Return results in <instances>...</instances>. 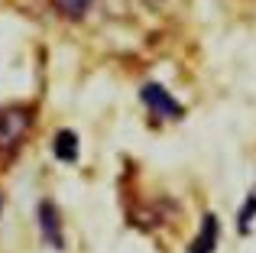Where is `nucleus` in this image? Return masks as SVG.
I'll use <instances>...</instances> for the list:
<instances>
[{"label":"nucleus","instance_id":"1","mask_svg":"<svg viewBox=\"0 0 256 253\" xmlns=\"http://www.w3.org/2000/svg\"><path fill=\"white\" fill-rule=\"evenodd\" d=\"M140 98H143V104L156 117H162V120H175V117H182V104L175 101L159 82H146L143 88H140Z\"/></svg>","mask_w":256,"mask_h":253},{"label":"nucleus","instance_id":"2","mask_svg":"<svg viewBox=\"0 0 256 253\" xmlns=\"http://www.w3.org/2000/svg\"><path fill=\"white\" fill-rule=\"evenodd\" d=\"M39 230H42V240H49L56 250L65 247L62 240V214H58V208L52 202H39Z\"/></svg>","mask_w":256,"mask_h":253},{"label":"nucleus","instance_id":"3","mask_svg":"<svg viewBox=\"0 0 256 253\" xmlns=\"http://www.w3.org/2000/svg\"><path fill=\"white\" fill-rule=\"evenodd\" d=\"M218 247V218L214 214H204V224L198 230V240L188 247V253H214Z\"/></svg>","mask_w":256,"mask_h":253},{"label":"nucleus","instance_id":"4","mask_svg":"<svg viewBox=\"0 0 256 253\" xmlns=\"http://www.w3.org/2000/svg\"><path fill=\"white\" fill-rule=\"evenodd\" d=\"M52 150H56V156L62 159V162H75V156H78V136L72 130H58Z\"/></svg>","mask_w":256,"mask_h":253},{"label":"nucleus","instance_id":"5","mask_svg":"<svg viewBox=\"0 0 256 253\" xmlns=\"http://www.w3.org/2000/svg\"><path fill=\"white\" fill-rule=\"evenodd\" d=\"M52 6H56L65 20H82L84 13L91 10V0H52Z\"/></svg>","mask_w":256,"mask_h":253},{"label":"nucleus","instance_id":"6","mask_svg":"<svg viewBox=\"0 0 256 253\" xmlns=\"http://www.w3.org/2000/svg\"><path fill=\"white\" fill-rule=\"evenodd\" d=\"M250 218H256V195H250L244 202V211H240V234H246V228H250Z\"/></svg>","mask_w":256,"mask_h":253}]
</instances>
